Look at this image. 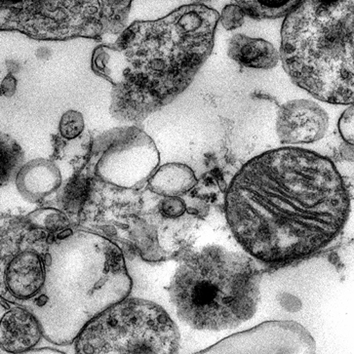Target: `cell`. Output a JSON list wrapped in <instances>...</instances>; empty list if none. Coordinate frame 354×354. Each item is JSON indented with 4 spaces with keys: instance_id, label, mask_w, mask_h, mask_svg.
<instances>
[{
    "instance_id": "1",
    "label": "cell",
    "mask_w": 354,
    "mask_h": 354,
    "mask_svg": "<svg viewBox=\"0 0 354 354\" xmlns=\"http://www.w3.org/2000/svg\"><path fill=\"white\" fill-rule=\"evenodd\" d=\"M351 197L330 159L301 147L256 156L225 194V216L247 253L280 265L308 258L336 239L348 222Z\"/></svg>"
},
{
    "instance_id": "2",
    "label": "cell",
    "mask_w": 354,
    "mask_h": 354,
    "mask_svg": "<svg viewBox=\"0 0 354 354\" xmlns=\"http://www.w3.org/2000/svg\"><path fill=\"white\" fill-rule=\"evenodd\" d=\"M218 18L210 7L187 4L136 21L96 47L91 68L111 83V116L138 124L183 94L212 53Z\"/></svg>"
},
{
    "instance_id": "3",
    "label": "cell",
    "mask_w": 354,
    "mask_h": 354,
    "mask_svg": "<svg viewBox=\"0 0 354 354\" xmlns=\"http://www.w3.org/2000/svg\"><path fill=\"white\" fill-rule=\"evenodd\" d=\"M132 288L122 252L98 234L70 232L50 242L39 293L25 308L52 343L75 341L87 323Z\"/></svg>"
},
{
    "instance_id": "4",
    "label": "cell",
    "mask_w": 354,
    "mask_h": 354,
    "mask_svg": "<svg viewBox=\"0 0 354 354\" xmlns=\"http://www.w3.org/2000/svg\"><path fill=\"white\" fill-rule=\"evenodd\" d=\"M354 0H301L285 16L280 59L292 82L319 101L353 104Z\"/></svg>"
},
{
    "instance_id": "5",
    "label": "cell",
    "mask_w": 354,
    "mask_h": 354,
    "mask_svg": "<svg viewBox=\"0 0 354 354\" xmlns=\"http://www.w3.org/2000/svg\"><path fill=\"white\" fill-rule=\"evenodd\" d=\"M260 282L250 257L211 245L180 266L171 281L170 298L179 318L194 329H232L255 315Z\"/></svg>"
},
{
    "instance_id": "6",
    "label": "cell",
    "mask_w": 354,
    "mask_h": 354,
    "mask_svg": "<svg viewBox=\"0 0 354 354\" xmlns=\"http://www.w3.org/2000/svg\"><path fill=\"white\" fill-rule=\"evenodd\" d=\"M134 0H0V32L41 41H101L126 27Z\"/></svg>"
},
{
    "instance_id": "7",
    "label": "cell",
    "mask_w": 354,
    "mask_h": 354,
    "mask_svg": "<svg viewBox=\"0 0 354 354\" xmlns=\"http://www.w3.org/2000/svg\"><path fill=\"white\" fill-rule=\"evenodd\" d=\"M75 341L82 354H171L179 351L180 332L160 306L125 298L87 323Z\"/></svg>"
},
{
    "instance_id": "8",
    "label": "cell",
    "mask_w": 354,
    "mask_h": 354,
    "mask_svg": "<svg viewBox=\"0 0 354 354\" xmlns=\"http://www.w3.org/2000/svg\"><path fill=\"white\" fill-rule=\"evenodd\" d=\"M159 160L153 139L140 128L129 126L109 130L97 138L89 167L103 182L135 189L149 180Z\"/></svg>"
},
{
    "instance_id": "9",
    "label": "cell",
    "mask_w": 354,
    "mask_h": 354,
    "mask_svg": "<svg viewBox=\"0 0 354 354\" xmlns=\"http://www.w3.org/2000/svg\"><path fill=\"white\" fill-rule=\"evenodd\" d=\"M48 234L39 227L0 232V297L25 306L39 293L46 274Z\"/></svg>"
},
{
    "instance_id": "10",
    "label": "cell",
    "mask_w": 354,
    "mask_h": 354,
    "mask_svg": "<svg viewBox=\"0 0 354 354\" xmlns=\"http://www.w3.org/2000/svg\"><path fill=\"white\" fill-rule=\"evenodd\" d=\"M310 333L294 322L263 323L223 339L201 353H315Z\"/></svg>"
},
{
    "instance_id": "11",
    "label": "cell",
    "mask_w": 354,
    "mask_h": 354,
    "mask_svg": "<svg viewBox=\"0 0 354 354\" xmlns=\"http://www.w3.org/2000/svg\"><path fill=\"white\" fill-rule=\"evenodd\" d=\"M329 127V116L310 100H293L277 113V133L284 145L311 144L322 140Z\"/></svg>"
},
{
    "instance_id": "12",
    "label": "cell",
    "mask_w": 354,
    "mask_h": 354,
    "mask_svg": "<svg viewBox=\"0 0 354 354\" xmlns=\"http://www.w3.org/2000/svg\"><path fill=\"white\" fill-rule=\"evenodd\" d=\"M41 337L39 320L25 306H13L0 320V348L6 353H28Z\"/></svg>"
},
{
    "instance_id": "13",
    "label": "cell",
    "mask_w": 354,
    "mask_h": 354,
    "mask_svg": "<svg viewBox=\"0 0 354 354\" xmlns=\"http://www.w3.org/2000/svg\"><path fill=\"white\" fill-rule=\"evenodd\" d=\"M15 182L17 189L24 198L30 202H39L61 187V171L53 161L48 159H33L24 164Z\"/></svg>"
},
{
    "instance_id": "14",
    "label": "cell",
    "mask_w": 354,
    "mask_h": 354,
    "mask_svg": "<svg viewBox=\"0 0 354 354\" xmlns=\"http://www.w3.org/2000/svg\"><path fill=\"white\" fill-rule=\"evenodd\" d=\"M227 55L240 66L256 70H272L280 60L279 52L270 42L244 35L230 39Z\"/></svg>"
},
{
    "instance_id": "15",
    "label": "cell",
    "mask_w": 354,
    "mask_h": 354,
    "mask_svg": "<svg viewBox=\"0 0 354 354\" xmlns=\"http://www.w3.org/2000/svg\"><path fill=\"white\" fill-rule=\"evenodd\" d=\"M147 183L149 191L158 196H180L192 191L197 184V179L189 166L167 163L156 170Z\"/></svg>"
},
{
    "instance_id": "16",
    "label": "cell",
    "mask_w": 354,
    "mask_h": 354,
    "mask_svg": "<svg viewBox=\"0 0 354 354\" xmlns=\"http://www.w3.org/2000/svg\"><path fill=\"white\" fill-rule=\"evenodd\" d=\"M25 153L22 147L10 135L0 129V187L15 180L24 165Z\"/></svg>"
},
{
    "instance_id": "17",
    "label": "cell",
    "mask_w": 354,
    "mask_h": 354,
    "mask_svg": "<svg viewBox=\"0 0 354 354\" xmlns=\"http://www.w3.org/2000/svg\"><path fill=\"white\" fill-rule=\"evenodd\" d=\"M254 20H274L290 13L301 0H234Z\"/></svg>"
},
{
    "instance_id": "18",
    "label": "cell",
    "mask_w": 354,
    "mask_h": 354,
    "mask_svg": "<svg viewBox=\"0 0 354 354\" xmlns=\"http://www.w3.org/2000/svg\"><path fill=\"white\" fill-rule=\"evenodd\" d=\"M91 189V180L86 174H78L68 180L63 189V205L66 212H80Z\"/></svg>"
},
{
    "instance_id": "19",
    "label": "cell",
    "mask_w": 354,
    "mask_h": 354,
    "mask_svg": "<svg viewBox=\"0 0 354 354\" xmlns=\"http://www.w3.org/2000/svg\"><path fill=\"white\" fill-rule=\"evenodd\" d=\"M84 118L82 113L77 111H66L62 115L60 123H59V131L64 139L71 141L80 137L84 131Z\"/></svg>"
},
{
    "instance_id": "20",
    "label": "cell",
    "mask_w": 354,
    "mask_h": 354,
    "mask_svg": "<svg viewBox=\"0 0 354 354\" xmlns=\"http://www.w3.org/2000/svg\"><path fill=\"white\" fill-rule=\"evenodd\" d=\"M245 17L246 14L242 10L241 7L237 4H229L223 7L218 21L225 30H234L244 25Z\"/></svg>"
},
{
    "instance_id": "21",
    "label": "cell",
    "mask_w": 354,
    "mask_h": 354,
    "mask_svg": "<svg viewBox=\"0 0 354 354\" xmlns=\"http://www.w3.org/2000/svg\"><path fill=\"white\" fill-rule=\"evenodd\" d=\"M159 210L164 217L176 218L184 215L187 206L179 196H165L159 204Z\"/></svg>"
},
{
    "instance_id": "22",
    "label": "cell",
    "mask_w": 354,
    "mask_h": 354,
    "mask_svg": "<svg viewBox=\"0 0 354 354\" xmlns=\"http://www.w3.org/2000/svg\"><path fill=\"white\" fill-rule=\"evenodd\" d=\"M339 131L344 141L353 146V104L339 118Z\"/></svg>"
},
{
    "instance_id": "23",
    "label": "cell",
    "mask_w": 354,
    "mask_h": 354,
    "mask_svg": "<svg viewBox=\"0 0 354 354\" xmlns=\"http://www.w3.org/2000/svg\"><path fill=\"white\" fill-rule=\"evenodd\" d=\"M17 88L16 78L9 73L1 83V94L6 97H12L15 94Z\"/></svg>"
},
{
    "instance_id": "24",
    "label": "cell",
    "mask_w": 354,
    "mask_h": 354,
    "mask_svg": "<svg viewBox=\"0 0 354 354\" xmlns=\"http://www.w3.org/2000/svg\"><path fill=\"white\" fill-rule=\"evenodd\" d=\"M196 1H199V2H209V1H212V0H196Z\"/></svg>"
}]
</instances>
